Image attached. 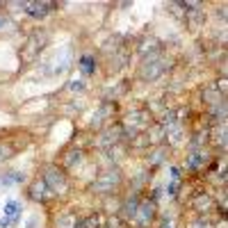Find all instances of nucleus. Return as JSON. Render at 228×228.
Wrapping results in <instances>:
<instances>
[{
	"label": "nucleus",
	"instance_id": "obj_1",
	"mask_svg": "<svg viewBox=\"0 0 228 228\" xmlns=\"http://www.w3.org/2000/svg\"><path fill=\"white\" fill-rule=\"evenodd\" d=\"M5 217H7L9 221H12V219H16V217H18V203L9 201L7 205H5Z\"/></svg>",
	"mask_w": 228,
	"mask_h": 228
},
{
	"label": "nucleus",
	"instance_id": "obj_2",
	"mask_svg": "<svg viewBox=\"0 0 228 228\" xmlns=\"http://www.w3.org/2000/svg\"><path fill=\"white\" fill-rule=\"evenodd\" d=\"M82 69H85L87 73H91V71H94V66H91V60H89V57H85V60H82Z\"/></svg>",
	"mask_w": 228,
	"mask_h": 228
}]
</instances>
